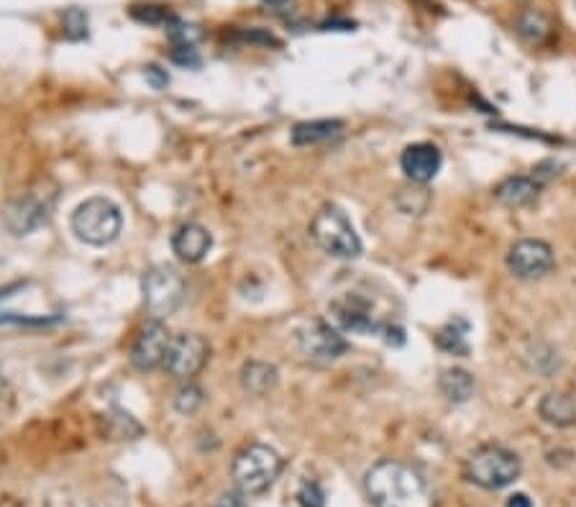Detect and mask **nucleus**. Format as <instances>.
Masks as SVG:
<instances>
[{"mask_svg":"<svg viewBox=\"0 0 576 507\" xmlns=\"http://www.w3.org/2000/svg\"><path fill=\"white\" fill-rule=\"evenodd\" d=\"M277 369L267 362H249L241 367V385L251 395H267L277 385Z\"/></svg>","mask_w":576,"mask_h":507,"instance_id":"obj_19","label":"nucleus"},{"mask_svg":"<svg viewBox=\"0 0 576 507\" xmlns=\"http://www.w3.org/2000/svg\"><path fill=\"white\" fill-rule=\"evenodd\" d=\"M169 331L162 323V318H152L146 321L144 326L136 333L131 351H128V359L134 364L139 372H152L159 364H164V354H167L169 346Z\"/></svg>","mask_w":576,"mask_h":507,"instance_id":"obj_11","label":"nucleus"},{"mask_svg":"<svg viewBox=\"0 0 576 507\" xmlns=\"http://www.w3.org/2000/svg\"><path fill=\"white\" fill-rule=\"evenodd\" d=\"M295 341L300 354H303L305 359H310V362L318 364L336 362L338 356L349 349V344H346V338L341 336V331L323 321L305 323V326L295 333Z\"/></svg>","mask_w":576,"mask_h":507,"instance_id":"obj_9","label":"nucleus"},{"mask_svg":"<svg viewBox=\"0 0 576 507\" xmlns=\"http://www.w3.org/2000/svg\"><path fill=\"white\" fill-rule=\"evenodd\" d=\"M285 461L272 446H264V443H251L246 449H241L233 459V484L236 490L246 497L264 495V492L277 482V477L282 474Z\"/></svg>","mask_w":576,"mask_h":507,"instance_id":"obj_2","label":"nucleus"},{"mask_svg":"<svg viewBox=\"0 0 576 507\" xmlns=\"http://www.w3.org/2000/svg\"><path fill=\"white\" fill-rule=\"evenodd\" d=\"M344 131V123L336 121V118H323V121H303L297 123L292 129L290 139L295 146H313L323 144V141H331L336 136H341Z\"/></svg>","mask_w":576,"mask_h":507,"instance_id":"obj_16","label":"nucleus"},{"mask_svg":"<svg viewBox=\"0 0 576 507\" xmlns=\"http://www.w3.org/2000/svg\"><path fill=\"white\" fill-rule=\"evenodd\" d=\"M402 172L408 175V180L425 185L438 175L441 169V152L433 144H410L400 157Z\"/></svg>","mask_w":576,"mask_h":507,"instance_id":"obj_13","label":"nucleus"},{"mask_svg":"<svg viewBox=\"0 0 576 507\" xmlns=\"http://www.w3.org/2000/svg\"><path fill=\"white\" fill-rule=\"evenodd\" d=\"M244 497L246 495H241L239 490H236V492H223V495H218V500L213 502L210 507H246Z\"/></svg>","mask_w":576,"mask_h":507,"instance_id":"obj_24","label":"nucleus"},{"mask_svg":"<svg viewBox=\"0 0 576 507\" xmlns=\"http://www.w3.org/2000/svg\"><path fill=\"white\" fill-rule=\"evenodd\" d=\"M438 387H441L443 397L448 403H466L469 397L474 395V377L466 369L451 367L443 369L441 379H438Z\"/></svg>","mask_w":576,"mask_h":507,"instance_id":"obj_18","label":"nucleus"},{"mask_svg":"<svg viewBox=\"0 0 576 507\" xmlns=\"http://www.w3.org/2000/svg\"><path fill=\"white\" fill-rule=\"evenodd\" d=\"M538 413H541V418L546 420L548 426L569 428L576 423V405L564 392H548L541 400V405H538Z\"/></svg>","mask_w":576,"mask_h":507,"instance_id":"obj_17","label":"nucleus"},{"mask_svg":"<svg viewBox=\"0 0 576 507\" xmlns=\"http://www.w3.org/2000/svg\"><path fill=\"white\" fill-rule=\"evenodd\" d=\"M520 459L502 446H482L464 464L466 482L477 484L482 490H505L520 477Z\"/></svg>","mask_w":576,"mask_h":507,"instance_id":"obj_4","label":"nucleus"},{"mask_svg":"<svg viewBox=\"0 0 576 507\" xmlns=\"http://www.w3.org/2000/svg\"><path fill=\"white\" fill-rule=\"evenodd\" d=\"M141 292H144L146 310L154 318H169L185 303V280L167 264H157L144 272Z\"/></svg>","mask_w":576,"mask_h":507,"instance_id":"obj_6","label":"nucleus"},{"mask_svg":"<svg viewBox=\"0 0 576 507\" xmlns=\"http://www.w3.org/2000/svg\"><path fill=\"white\" fill-rule=\"evenodd\" d=\"M57 195L44 190H29L11 203L6 213V226L13 236H26L49 221Z\"/></svg>","mask_w":576,"mask_h":507,"instance_id":"obj_7","label":"nucleus"},{"mask_svg":"<svg viewBox=\"0 0 576 507\" xmlns=\"http://www.w3.org/2000/svg\"><path fill=\"white\" fill-rule=\"evenodd\" d=\"M203 403H205L203 390H200L198 385H192V382L182 385L180 390L175 392V397H172V405H175L177 413H182V415L198 413L200 405H203Z\"/></svg>","mask_w":576,"mask_h":507,"instance_id":"obj_20","label":"nucleus"},{"mask_svg":"<svg viewBox=\"0 0 576 507\" xmlns=\"http://www.w3.org/2000/svg\"><path fill=\"white\" fill-rule=\"evenodd\" d=\"M331 318L341 331H356V333H369L377 331V321H374L372 308L356 295L341 298L331 305Z\"/></svg>","mask_w":576,"mask_h":507,"instance_id":"obj_14","label":"nucleus"},{"mask_svg":"<svg viewBox=\"0 0 576 507\" xmlns=\"http://www.w3.org/2000/svg\"><path fill=\"white\" fill-rule=\"evenodd\" d=\"M436 341L441 349L454 351V354H466V323L464 321L448 323V326L438 333Z\"/></svg>","mask_w":576,"mask_h":507,"instance_id":"obj_21","label":"nucleus"},{"mask_svg":"<svg viewBox=\"0 0 576 507\" xmlns=\"http://www.w3.org/2000/svg\"><path fill=\"white\" fill-rule=\"evenodd\" d=\"M374 507H433V492L418 469L402 461H379L364 477Z\"/></svg>","mask_w":576,"mask_h":507,"instance_id":"obj_1","label":"nucleus"},{"mask_svg":"<svg viewBox=\"0 0 576 507\" xmlns=\"http://www.w3.org/2000/svg\"><path fill=\"white\" fill-rule=\"evenodd\" d=\"M208 341L200 333H177L169 338L164 369L177 379H190L208 362Z\"/></svg>","mask_w":576,"mask_h":507,"instance_id":"obj_8","label":"nucleus"},{"mask_svg":"<svg viewBox=\"0 0 576 507\" xmlns=\"http://www.w3.org/2000/svg\"><path fill=\"white\" fill-rule=\"evenodd\" d=\"M507 269L518 280H541L553 269V251L546 241L523 239L507 251Z\"/></svg>","mask_w":576,"mask_h":507,"instance_id":"obj_10","label":"nucleus"},{"mask_svg":"<svg viewBox=\"0 0 576 507\" xmlns=\"http://www.w3.org/2000/svg\"><path fill=\"white\" fill-rule=\"evenodd\" d=\"M11 290H16V287H6V290H0V298H6V295H8V292H11Z\"/></svg>","mask_w":576,"mask_h":507,"instance_id":"obj_27","label":"nucleus"},{"mask_svg":"<svg viewBox=\"0 0 576 507\" xmlns=\"http://www.w3.org/2000/svg\"><path fill=\"white\" fill-rule=\"evenodd\" d=\"M59 318H26V315H16V313H6L0 315V323H13V326H47V323H57Z\"/></svg>","mask_w":576,"mask_h":507,"instance_id":"obj_23","label":"nucleus"},{"mask_svg":"<svg viewBox=\"0 0 576 507\" xmlns=\"http://www.w3.org/2000/svg\"><path fill=\"white\" fill-rule=\"evenodd\" d=\"M297 502L303 507H326V492L320 490L318 482H303L297 490Z\"/></svg>","mask_w":576,"mask_h":507,"instance_id":"obj_22","label":"nucleus"},{"mask_svg":"<svg viewBox=\"0 0 576 507\" xmlns=\"http://www.w3.org/2000/svg\"><path fill=\"white\" fill-rule=\"evenodd\" d=\"M3 390H6V379H3V374H0V397H3Z\"/></svg>","mask_w":576,"mask_h":507,"instance_id":"obj_26","label":"nucleus"},{"mask_svg":"<svg viewBox=\"0 0 576 507\" xmlns=\"http://www.w3.org/2000/svg\"><path fill=\"white\" fill-rule=\"evenodd\" d=\"M310 236L315 244L333 259H356L361 254V241L346 213L336 205H326L315 213L310 223Z\"/></svg>","mask_w":576,"mask_h":507,"instance_id":"obj_5","label":"nucleus"},{"mask_svg":"<svg viewBox=\"0 0 576 507\" xmlns=\"http://www.w3.org/2000/svg\"><path fill=\"white\" fill-rule=\"evenodd\" d=\"M210 246H213V236L200 223H182L172 234V251L175 257L185 264H200L208 257Z\"/></svg>","mask_w":576,"mask_h":507,"instance_id":"obj_12","label":"nucleus"},{"mask_svg":"<svg viewBox=\"0 0 576 507\" xmlns=\"http://www.w3.org/2000/svg\"><path fill=\"white\" fill-rule=\"evenodd\" d=\"M507 507H533V502H530V497L523 495V492H515V495L507 500Z\"/></svg>","mask_w":576,"mask_h":507,"instance_id":"obj_25","label":"nucleus"},{"mask_svg":"<svg viewBox=\"0 0 576 507\" xmlns=\"http://www.w3.org/2000/svg\"><path fill=\"white\" fill-rule=\"evenodd\" d=\"M123 216L113 200L90 198L72 213V234L90 246H108L121 236Z\"/></svg>","mask_w":576,"mask_h":507,"instance_id":"obj_3","label":"nucleus"},{"mask_svg":"<svg viewBox=\"0 0 576 507\" xmlns=\"http://www.w3.org/2000/svg\"><path fill=\"white\" fill-rule=\"evenodd\" d=\"M543 182L536 177H507L495 187V198L507 208H520L538 198Z\"/></svg>","mask_w":576,"mask_h":507,"instance_id":"obj_15","label":"nucleus"}]
</instances>
